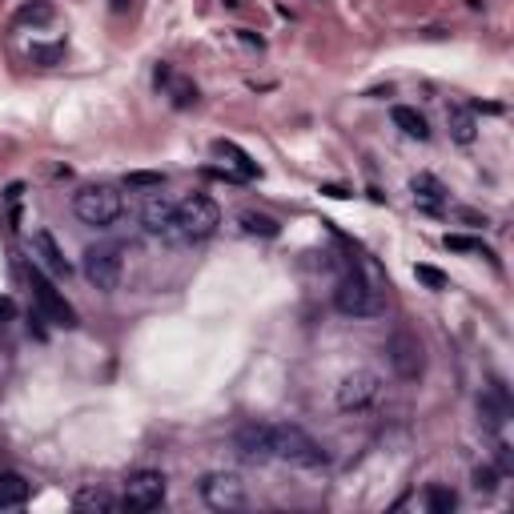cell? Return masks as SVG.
Wrapping results in <instances>:
<instances>
[{
  "label": "cell",
  "mask_w": 514,
  "mask_h": 514,
  "mask_svg": "<svg viewBox=\"0 0 514 514\" xmlns=\"http://www.w3.org/2000/svg\"><path fill=\"white\" fill-rule=\"evenodd\" d=\"M221 225V209L209 193H189L185 201H177L173 209V225L165 233V241H177V245H197V241H209Z\"/></svg>",
  "instance_id": "cell-1"
},
{
  "label": "cell",
  "mask_w": 514,
  "mask_h": 514,
  "mask_svg": "<svg viewBox=\"0 0 514 514\" xmlns=\"http://www.w3.org/2000/svg\"><path fill=\"white\" fill-rule=\"evenodd\" d=\"M121 209H125V197H121L117 185H85V189H77V197H73L77 221H85V225H93V229H109V225L121 217Z\"/></svg>",
  "instance_id": "cell-2"
},
{
  "label": "cell",
  "mask_w": 514,
  "mask_h": 514,
  "mask_svg": "<svg viewBox=\"0 0 514 514\" xmlns=\"http://www.w3.org/2000/svg\"><path fill=\"white\" fill-rule=\"evenodd\" d=\"M270 446H274V458H282V462H290V466H306V470L326 466L322 442L310 438L302 426H274V430H270Z\"/></svg>",
  "instance_id": "cell-3"
},
{
  "label": "cell",
  "mask_w": 514,
  "mask_h": 514,
  "mask_svg": "<svg viewBox=\"0 0 514 514\" xmlns=\"http://www.w3.org/2000/svg\"><path fill=\"white\" fill-rule=\"evenodd\" d=\"M334 306H338L346 318H374V314L382 310V298H378V290L366 282V274H362L358 266H350V270L338 278Z\"/></svg>",
  "instance_id": "cell-4"
},
{
  "label": "cell",
  "mask_w": 514,
  "mask_h": 514,
  "mask_svg": "<svg viewBox=\"0 0 514 514\" xmlns=\"http://www.w3.org/2000/svg\"><path fill=\"white\" fill-rule=\"evenodd\" d=\"M81 270H85V282L97 286V290H117L121 286V274H125V257H121V245H89L85 257H81Z\"/></svg>",
  "instance_id": "cell-5"
},
{
  "label": "cell",
  "mask_w": 514,
  "mask_h": 514,
  "mask_svg": "<svg viewBox=\"0 0 514 514\" xmlns=\"http://www.w3.org/2000/svg\"><path fill=\"white\" fill-rule=\"evenodd\" d=\"M201 498H205L209 510H225V514L249 506V490H245L241 474H233V470H213V474H205V478H201Z\"/></svg>",
  "instance_id": "cell-6"
},
{
  "label": "cell",
  "mask_w": 514,
  "mask_h": 514,
  "mask_svg": "<svg viewBox=\"0 0 514 514\" xmlns=\"http://www.w3.org/2000/svg\"><path fill=\"white\" fill-rule=\"evenodd\" d=\"M29 286H33V302H37V310L53 322V326H77V310L65 302V294H57V286L45 278V270L33 262L29 266Z\"/></svg>",
  "instance_id": "cell-7"
},
{
  "label": "cell",
  "mask_w": 514,
  "mask_h": 514,
  "mask_svg": "<svg viewBox=\"0 0 514 514\" xmlns=\"http://www.w3.org/2000/svg\"><path fill=\"white\" fill-rule=\"evenodd\" d=\"M169 494V478L161 470H137L125 482V506L129 510H157Z\"/></svg>",
  "instance_id": "cell-8"
},
{
  "label": "cell",
  "mask_w": 514,
  "mask_h": 514,
  "mask_svg": "<svg viewBox=\"0 0 514 514\" xmlns=\"http://www.w3.org/2000/svg\"><path fill=\"white\" fill-rule=\"evenodd\" d=\"M378 394H382V382H378V374H370V370H358V374L342 378V386H338V410H346V414L370 410V406L378 402Z\"/></svg>",
  "instance_id": "cell-9"
},
{
  "label": "cell",
  "mask_w": 514,
  "mask_h": 514,
  "mask_svg": "<svg viewBox=\"0 0 514 514\" xmlns=\"http://www.w3.org/2000/svg\"><path fill=\"white\" fill-rule=\"evenodd\" d=\"M270 430H274L270 422H249V426H241V430L233 434L237 454H241V458H249V462H266V458H274Z\"/></svg>",
  "instance_id": "cell-10"
},
{
  "label": "cell",
  "mask_w": 514,
  "mask_h": 514,
  "mask_svg": "<svg viewBox=\"0 0 514 514\" xmlns=\"http://www.w3.org/2000/svg\"><path fill=\"white\" fill-rule=\"evenodd\" d=\"M410 193H414V205H418L422 213H430V217H438V213L446 209V189H442V181L430 177V173H418V177L410 181Z\"/></svg>",
  "instance_id": "cell-11"
},
{
  "label": "cell",
  "mask_w": 514,
  "mask_h": 514,
  "mask_svg": "<svg viewBox=\"0 0 514 514\" xmlns=\"http://www.w3.org/2000/svg\"><path fill=\"white\" fill-rule=\"evenodd\" d=\"M173 201L165 197V193H153L145 205H141V225H145V233H153V237H165L169 233V225H173Z\"/></svg>",
  "instance_id": "cell-12"
},
{
  "label": "cell",
  "mask_w": 514,
  "mask_h": 514,
  "mask_svg": "<svg viewBox=\"0 0 514 514\" xmlns=\"http://www.w3.org/2000/svg\"><path fill=\"white\" fill-rule=\"evenodd\" d=\"M213 153H217V157H225V165L233 169V177H237V181H253L257 173H262V169H257V161H253L245 149H237L233 141H213Z\"/></svg>",
  "instance_id": "cell-13"
},
{
  "label": "cell",
  "mask_w": 514,
  "mask_h": 514,
  "mask_svg": "<svg viewBox=\"0 0 514 514\" xmlns=\"http://www.w3.org/2000/svg\"><path fill=\"white\" fill-rule=\"evenodd\" d=\"M33 249H37V257H41V270H53V274H69V266H65V253H61V245H57V237L49 233V229H37L33 233Z\"/></svg>",
  "instance_id": "cell-14"
},
{
  "label": "cell",
  "mask_w": 514,
  "mask_h": 514,
  "mask_svg": "<svg viewBox=\"0 0 514 514\" xmlns=\"http://www.w3.org/2000/svg\"><path fill=\"white\" fill-rule=\"evenodd\" d=\"M29 494H33V486H29L21 474H13V470L0 474V510H9V506H25V502H29Z\"/></svg>",
  "instance_id": "cell-15"
},
{
  "label": "cell",
  "mask_w": 514,
  "mask_h": 514,
  "mask_svg": "<svg viewBox=\"0 0 514 514\" xmlns=\"http://www.w3.org/2000/svg\"><path fill=\"white\" fill-rule=\"evenodd\" d=\"M394 125H398L406 137H414V141H426V137H430L426 117H422L418 109H410V105H394Z\"/></svg>",
  "instance_id": "cell-16"
},
{
  "label": "cell",
  "mask_w": 514,
  "mask_h": 514,
  "mask_svg": "<svg viewBox=\"0 0 514 514\" xmlns=\"http://www.w3.org/2000/svg\"><path fill=\"white\" fill-rule=\"evenodd\" d=\"M446 121H450V137H454L458 145H470V141H474V113H470V109L454 105V109L446 113Z\"/></svg>",
  "instance_id": "cell-17"
},
{
  "label": "cell",
  "mask_w": 514,
  "mask_h": 514,
  "mask_svg": "<svg viewBox=\"0 0 514 514\" xmlns=\"http://www.w3.org/2000/svg\"><path fill=\"white\" fill-rule=\"evenodd\" d=\"M241 229L245 233H257V237H278L282 233V225L274 221V217H266V213H241Z\"/></svg>",
  "instance_id": "cell-18"
},
{
  "label": "cell",
  "mask_w": 514,
  "mask_h": 514,
  "mask_svg": "<svg viewBox=\"0 0 514 514\" xmlns=\"http://www.w3.org/2000/svg\"><path fill=\"white\" fill-rule=\"evenodd\" d=\"M410 354H414V346H410L406 338H394V366H398L406 378H414V374L422 370V362H410Z\"/></svg>",
  "instance_id": "cell-19"
},
{
  "label": "cell",
  "mask_w": 514,
  "mask_h": 514,
  "mask_svg": "<svg viewBox=\"0 0 514 514\" xmlns=\"http://www.w3.org/2000/svg\"><path fill=\"white\" fill-rule=\"evenodd\" d=\"M73 506H77V510H113L117 502H113L105 490H81V494L73 498Z\"/></svg>",
  "instance_id": "cell-20"
},
{
  "label": "cell",
  "mask_w": 514,
  "mask_h": 514,
  "mask_svg": "<svg viewBox=\"0 0 514 514\" xmlns=\"http://www.w3.org/2000/svg\"><path fill=\"white\" fill-rule=\"evenodd\" d=\"M446 249H454V253H482V257H494L482 241H474V237H462V233H446V241H442Z\"/></svg>",
  "instance_id": "cell-21"
},
{
  "label": "cell",
  "mask_w": 514,
  "mask_h": 514,
  "mask_svg": "<svg viewBox=\"0 0 514 514\" xmlns=\"http://www.w3.org/2000/svg\"><path fill=\"white\" fill-rule=\"evenodd\" d=\"M426 506H430V510H454V506H458V498H454V490L430 486V490H426Z\"/></svg>",
  "instance_id": "cell-22"
},
{
  "label": "cell",
  "mask_w": 514,
  "mask_h": 514,
  "mask_svg": "<svg viewBox=\"0 0 514 514\" xmlns=\"http://www.w3.org/2000/svg\"><path fill=\"white\" fill-rule=\"evenodd\" d=\"M414 274H418V282H426L430 290H446V278H442V274H438L434 266H418Z\"/></svg>",
  "instance_id": "cell-23"
},
{
  "label": "cell",
  "mask_w": 514,
  "mask_h": 514,
  "mask_svg": "<svg viewBox=\"0 0 514 514\" xmlns=\"http://www.w3.org/2000/svg\"><path fill=\"white\" fill-rule=\"evenodd\" d=\"M129 185H165V177L161 173H133Z\"/></svg>",
  "instance_id": "cell-24"
},
{
  "label": "cell",
  "mask_w": 514,
  "mask_h": 514,
  "mask_svg": "<svg viewBox=\"0 0 514 514\" xmlns=\"http://www.w3.org/2000/svg\"><path fill=\"white\" fill-rule=\"evenodd\" d=\"M17 314V306H13V298H0V322H9Z\"/></svg>",
  "instance_id": "cell-25"
},
{
  "label": "cell",
  "mask_w": 514,
  "mask_h": 514,
  "mask_svg": "<svg viewBox=\"0 0 514 514\" xmlns=\"http://www.w3.org/2000/svg\"><path fill=\"white\" fill-rule=\"evenodd\" d=\"M109 5H113V9H117V13H125V9H129V5H133V0H109Z\"/></svg>",
  "instance_id": "cell-26"
}]
</instances>
